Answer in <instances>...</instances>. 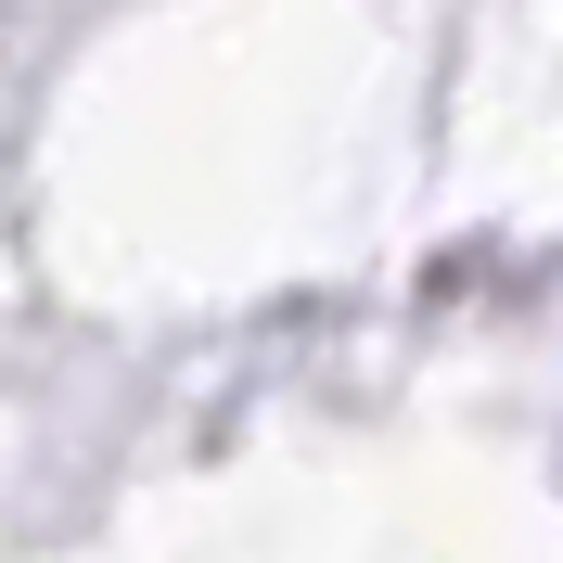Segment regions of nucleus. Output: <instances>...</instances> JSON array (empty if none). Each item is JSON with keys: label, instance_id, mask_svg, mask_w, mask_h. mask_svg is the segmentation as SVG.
<instances>
[]
</instances>
